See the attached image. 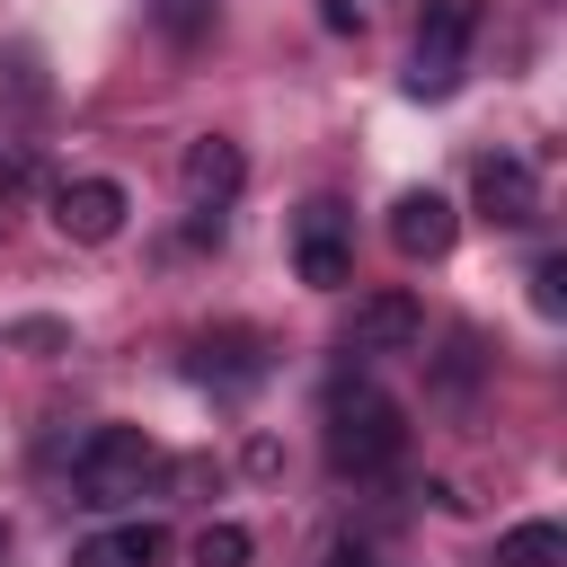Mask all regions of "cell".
<instances>
[{"label":"cell","instance_id":"5b68a950","mask_svg":"<svg viewBox=\"0 0 567 567\" xmlns=\"http://www.w3.org/2000/svg\"><path fill=\"white\" fill-rule=\"evenodd\" d=\"M425 346V301L416 292H363L354 301V328H346V354H416Z\"/></svg>","mask_w":567,"mask_h":567},{"label":"cell","instance_id":"8992f818","mask_svg":"<svg viewBox=\"0 0 567 567\" xmlns=\"http://www.w3.org/2000/svg\"><path fill=\"white\" fill-rule=\"evenodd\" d=\"M124 213H133V204H124V186H115V177H62V186H53V230H62V239H80V248L115 239V230H124Z\"/></svg>","mask_w":567,"mask_h":567},{"label":"cell","instance_id":"3957f363","mask_svg":"<svg viewBox=\"0 0 567 567\" xmlns=\"http://www.w3.org/2000/svg\"><path fill=\"white\" fill-rule=\"evenodd\" d=\"M478 18H487V0H425V9H416L408 97H452V89H461V53H470Z\"/></svg>","mask_w":567,"mask_h":567},{"label":"cell","instance_id":"9a60e30c","mask_svg":"<svg viewBox=\"0 0 567 567\" xmlns=\"http://www.w3.org/2000/svg\"><path fill=\"white\" fill-rule=\"evenodd\" d=\"M27 195H35V159H27V151H0V213L27 204Z\"/></svg>","mask_w":567,"mask_h":567},{"label":"cell","instance_id":"30bf717a","mask_svg":"<svg viewBox=\"0 0 567 567\" xmlns=\"http://www.w3.org/2000/svg\"><path fill=\"white\" fill-rule=\"evenodd\" d=\"M257 372H266V337H248V328L195 337V381H257Z\"/></svg>","mask_w":567,"mask_h":567},{"label":"cell","instance_id":"7c38bea8","mask_svg":"<svg viewBox=\"0 0 567 567\" xmlns=\"http://www.w3.org/2000/svg\"><path fill=\"white\" fill-rule=\"evenodd\" d=\"M487 567H567V532L558 523H514V532H496Z\"/></svg>","mask_w":567,"mask_h":567},{"label":"cell","instance_id":"e0dca14e","mask_svg":"<svg viewBox=\"0 0 567 567\" xmlns=\"http://www.w3.org/2000/svg\"><path fill=\"white\" fill-rule=\"evenodd\" d=\"M319 18H328L337 35H363V18H372V9H363V0H319Z\"/></svg>","mask_w":567,"mask_h":567},{"label":"cell","instance_id":"ba28073f","mask_svg":"<svg viewBox=\"0 0 567 567\" xmlns=\"http://www.w3.org/2000/svg\"><path fill=\"white\" fill-rule=\"evenodd\" d=\"M177 177H186L195 213H221V204H230V195L248 186V159H239V142H230V133H204V142H186Z\"/></svg>","mask_w":567,"mask_h":567},{"label":"cell","instance_id":"8fae6325","mask_svg":"<svg viewBox=\"0 0 567 567\" xmlns=\"http://www.w3.org/2000/svg\"><path fill=\"white\" fill-rule=\"evenodd\" d=\"M159 549H168V532H159V523H124V532L80 540V549H71V567H159Z\"/></svg>","mask_w":567,"mask_h":567},{"label":"cell","instance_id":"7a4b0ae2","mask_svg":"<svg viewBox=\"0 0 567 567\" xmlns=\"http://www.w3.org/2000/svg\"><path fill=\"white\" fill-rule=\"evenodd\" d=\"M159 478V443L142 434V425H97L80 452H71V487H80V505H133L142 487Z\"/></svg>","mask_w":567,"mask_h":567},{"label":"cell","instance_id":"9c48e42d","mask_svg":"<svg viewBox=\"0 0 567 567\" xmlns=\"http://www.w3.org/2000/svg\"><path fill=\"white\" fill-rule=\"evenodd\" d=\"M478 213H487L496 230H523V221H540V177H532V159H514V151L478 159Z\"/></svg>","mask_w":567,"mask_h":567},{"label":"cell","instance_id":"277c9868","mask_svg":"<svg viewBox=\"0 0 567 567\" xmlns=\"http://www.w3.org/2000/svg\"><path fill=\"white\" fill-rule=\"evenodd\" d=\"M292 275H301L310 292H337V284L354 275V248H346V204L310 195V204L292 213Z\"/></svg>","mask_w":567,"mask_h":567},{"label":"cell","instance_id":"6da1fadb","mask_svg":"<svg viewBox=\"0 0 567 567\" xmlns=\"http://www.w3.org/2000/svg\"><path fill=\"white\" fill-rule=\"evenodd\" d=\"M319 443H328V461H337L346 478H372V470H390V461L408 452V416H399V399H381L363 372H337L328 399H319Z\"/></svg>","mask_w":567,"mask_h":567},{"label":"cell","instance_id":"2e32d148","mask_svg":"<svg viewBox=\"0 0 567 567\" xmlns=\"http://www.w3.org/2000/svg\"><path fill=\"white\" fill-rule=\"evenodd\" d=\"M204 18H213V0H159V27H168L177 44H195V35H204Z\"/></svg>","mask_w":567,"mask_h":567},{"label":"cell","instance_id":"52a82bcc","mask_svg":"<svg viewBox=\"0 0 567 567\" xmlns=\"http://www.w3.org/2000/svg\"><path fill=\"white\" fill-rule=\"evenodd\" d=\"M452 239H461V213H452L434 186H408V195L390 204V248H399V257H425V266H434V257H452Z\"/></svg>","mask_w":567,"mask_h":567},{"label":"cell","instance_id":"5bb4252c","mask_svg":"<svg viewBox=\"0 0 567 567\" xmlns=\"http://www.w3.org/2000/svg\"><path fill=\"white\" fill-rule=\"evenodd\" d=\"M532 310H540V319H558V310H567V257H558V248H549V257H532Z\"/></svg>","mask_w":567,"mask_h":567},{"label":"cell","instance_id":"4fadbf2b","mask_svg":"<svg viewBox=\"0 0 567 567\" xmlns=\"http://www.w3.org/2000/svg\"><path fill=\"white\" fill-rule=\"evenodd\" d=\"M248 558H257L248 523H204L195 532V567H248Z\"/></svg>","mask_w":567,"mask_h":567}]
</instances>
